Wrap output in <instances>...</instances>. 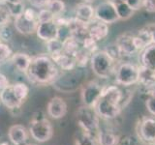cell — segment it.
Segmentation results:
<instances>
[{
  "mask_svg": "<svg viewBox=\"0 0 155 145\" xmlns=\"http://www.w3.org/2000/svg\"><path fill=\"white\" fill-rule=\"evenodd\" d=\"M75 18L81 23L89 24L93 19H95L94 9L89 4L80 3L76 8Z\"/></svg>",
  "mask_w": 155,
  "mask_h": 145,
  "instance_id": "obj_17",
  "label": "cell"
},
{
  "mask_svg": "<svg viewBox=\"0 0 155 145\" xmlns=\"http://www.w3.org/2000/svg\"><path fill=\"white\" fill-rule=\"evenodd\" d=\"M94 14L96 19L107 24L114 23L119 19L117 17V13H116L115 4L110 0L97 5V7L94 9Z\"/></svg>",
  "mask_w": 155,
  "mask_h": 145,
  "instance_id": "obj_9",
  "label": "cell"
},
{
  "mask_svg": "<svg viewBox=\"0 0 155 145\" xmlns=\"http://www.w3.org/2000/svg\"><path fill=\"white\" fill-rule=\"evenodd\" d=\"M12 57V50L6 44L0 42V63L6 61L8 58Z\"/></svg>",
  "mask_w": 155,
  "mask_h": 145,
  "instance_id": "obj_32",
  "label": "cell"
},
{
  "mask_svg": "<svg viewBox=\"0 0 155 145\" xmlns=\"http://www.w3.org/2000/svg\"><path fill=\"white\" fill-rule=\"evenodd\" d=\"M143 8L148 13H155V0H143Z\"/></svg>",
  "mask_w": 155,
  "mask_h": 145,
  "instance_id": "obj_38",
  "label": "cell"
},
{
  "mask_svg": "<svg viewBox=\"0 0 155 145\" xmlns=\"http://www.w3.org/2000/svg\"><path fill=\"white\" fill-rule=\"evenodd\" d=\"M140 79V67L132 63H122L115 71L116 83L122 86H130L138 83Z\"/></svg>",
  "mask_w": 155,
  "mask_h": 145,
  "instance_id": "obj_6",
  "label": "cell"
},
{
  "mask_svg": "<svg viewBox=\"0 0 155 145\" xmlns=\"http://www.w3.org/2000/svg\"><path fill=\"white\" fill-rule=\"evenodd\" d=\"M37 36L42 39L43 41H51L53 39L58 38V25L55 21V19L50 21H42L38 23Z\"/></svg>",
  "mask_w": 155,
  "mask_h": 145,
  "instance_id": "obj_10",
  "label": "cell"
},
{
  "mask_svg": "<svg viewBox=\"0 0 155 145\" xmlns=\"http://www.w3.org/2000/svg\"><path fill=\"white\" fill-rule=\"evenodd\" d=\"M126 2L134 11H137L143 6V0H126Z\"/></svg>",
  "mask_w": 155,
  "mask_h": 145,
  "instance_id": "obj_37",
  "label": "cell"
},
{
  "mask_svg": "<svg viewBox=\"0 0 155 145\" xmlns=\"http://www.w3.org/2000/svg\"><path fill=\"white\" fill-rule=\"evenodd\" d=\"M26 145H35V144H26Z\"/></svg>",
  "mask_w": 155,
  "mask_h": 145,
  "instance_id": "obj_46",
  "label": "cell"
},
{
  "mask_svg": "<svg viewBox=\"0 0 155 145\" xmlns=\"http://www.w3.org/2000/svg\"><path fill=\"white\" fill-rule=\"evenodd\" d=\"M48 50L51 54V57L60 54L63 52V42L59 39H53L51 41L47 42Z\"/></svg>",
  "mask_w": 155,
  "mask_h": 145,
  "instance_id": "obj_27",
  "label": "cell"
},
{
  "mask_svg": "<svg viewBox=\"0 0 155 145\" xmlns=\"http://www.w3.org/2000/svg\"><path fill=\"white\" fill-rule=\"evenodd\" d=\"M11 59H12V62L15 68H17L19 72H22L25 74L29 68V65H30V63H31L32 58L28 54H26V53L18 52V53H16V54H13Z\"/></svg>",
  "mask_w": 155,
  "mask_h": 145,
  "instance_id": "obj_21",
  "label": "cell"
},
{
  "mask_svg": "<svg viewBox=\"0 0 155 145\" xmlns=\"http://www.w3.org/2000/svg\"><path fill=\"white\" fill-rule=\"evenodd\" d=\"M81 50L80 48V42L77 41L75 38L70 37L63 41V51L66 54H69L71 56H76V54Z\"/></svg>",
  "mask_w": 155,
  "mask_h": 145,
  "instance_id": "obj_23",
  "label": "cell"
},
{
  "mask_svg": "<svg viewBox=\"0 0 155 145\" xmlns=\"http://www.w3.org/2000/svg\"><path fill=\"white\" fill-rule=\"evenodd\" d=\"M100 116L95 108L82 105L77 111V122L81 130L97 137L100 130Z\"/></svg>",
  "mask_w": 155,
  "mask_h": 145,
  "instance_id": "obj_3",
  "label": "cell"
},
{
  "mask_svg": "<svg viewBox=\"0 0 155 145\" xmlns=\"http://www.w3.org/2000/svg\"><path fill=\"white\" fill-rule=\"evenodd\" d=\"M50 0H29L32 6L36 8H45Z\"/></svg>",
  "mask_w": 155,
  "mask_h": 145,
  "instance_id": "obj_39",
  "label": "cell"
},
{
  "mask_svg": "<svg viewBox=\"0 0 155 145\" xmlns=\"http://www.w3.org/2000/svg\"><path fill=\"white\" fill-rule=\"evenodd\" d=\"M116 46L118 47L119 50L122 55H133L139 52L135 44V36L129 33L121 34L116 39Z\"/></svg>",
  "mask_w": 155,
  "mask_h": 145,
  "instance_id": "obj_13",
  "label": "cell"
},
{
  "mask_svg": "<svg viewBox=\"0 0 155 145\" xmlns=\"http://www.w3.org/2000/svg\"><path fill=\"white\" fill-rule=\"evenodd\" d=\"M123 92L118 86H106L103 89L101 98L95 105V109L100 118L113 120L120 114L123 106Z\"/></svg>",
  "mask_w": 155,
  "mask_h": 145,
  "instance_id": "obj_1",
  "label": "cell"
},
{
  "mask_svg": "<svg viewBox=\"0 0 155 145\" xmlns=\"http://www.w3.org/2000/svg\"><path fill=\"white\" fill-rule=\"evenodd\" d=\"M51 58L54 61V63L58 67H60L62 70H65V71L73 70L75 68V66L77 65L75 57L71 56L69 54H66L64 51L60 53V54H57Z\"/></svg>",
  "mask_w": 155,
  "mask_h": 145,
  "instance_id": "obj_19",
  "label": "cell"
},
{
  "mask_svg": "<svg viewBox=\"0 0 155 145\" xmlns=\"http://www.w3.org/2000/svg\"><path fill=\"white\" fill-rule=\"evenodd\" d=\"M138 137L145 145H155V117H144L137 128Z\"/></svg>",
  "mask_w": 155,
  "mask_h": 145,
  "instance_id": "obj_8",
  "label": "cell"
},
{
  "mask_svg": "<svg viewBox=\"0 0 155 145\" xmlns=\"http://www.w3.org/2000/svg\"><path fill=\"white\" fill-rule=\"evenodd\" d=\"M25 75L33 83L47 85L57 79L58 68L51 57L40 55L32 58Z\"/></svg>",
  "mask_w": 155,
  "mask_h": 145,
  "instance_id": "obj_2",
  "label": "cell"
},
{
  "mask_svg": "<svg viewBox=\"0 0 155 145\" xmlns=\"http://www.w3.org/2000/svg\"><path fill=\"white\" fill-rule=\"evenodd\" d=\"M91 69L100 79H109L114 72L115 61L105 50L96 51L90 57Z\"/></svg>",
  "mask_w": 155,
  "mask_h": 145,
  "instance_id": "obj_4",
  "label": "cell"
},
{
  "mask_svg": "<svg viewBox=\"0 0 155 145\" xmlns=\"http://www.w3.org/2000/svg\"><path fill=\"white\" fill-rule=\"evenodd\" d=\"M120 137L109 130H101L97 134L96 139L98 145H117Z\"/></svg>",
  "mask_w": 155,
  "mask_h": 145,
  "instance_id": "obj_20",
  "label": "cell"
},
{
  "mask_svg": "<svg viewBox=\"0 0 155 145\" xmlns=\"http://www.w3.org/2000/svg\"><path fill=\"white\" fill-rule=\"evenodd\" d=\"M3 1L6 5H15L21 3V0H3Z\"/></svg>",
  "mask_w": 155,
  "mask_h": 145,
  "instance_id": "obj_41",
  "label": "cell"
},
{
  "mask_svg": "<svg viewBox=\"0 0 155 145\" xmlns=\"http://www.w3.org/2000/svg\"><path fill=\"white\" fill-rule=\"evenodd\" d=\"M105 51L108 53V54L111 58H113L114 61L115 60H118L119 58H120V56L122 55V54H121L120 50H119L118 47L116 46L115 43L114 44H111V45H110V46H108V47H107V50Z\"/></svg>",
  "mask_w": 155,
  "mask_h": 145,
  "instance_id": "obj_33",
  "label": "cell"
},
{
  "mask_svg": "<svg viewBox=\"0 0 155 145\" xmlns=\"http://www.w3.org/2000/svg\"><path fill=\"white\" fill-rule=\"evenodd\" d=\"M0 100L1 103L9 109L19 108L23 104L17 96L12 84L8 85L6 88L0 92Z\"/></svg>",
  "mask_w": 155,
  "mask_h": 145,
  "instance_id": "obj_14",
  "label": "cell"
},
{
  "mask_svg": "<svg viewBox=\"0 0 155 145\" xmlns=\"http://www.w3.org/2000/svg\"><path fill=\"white\" fill-rule=\"evenodd\" d=\"M115 9L117 13V17L119 19H128L133 16L135 11L131 8L127 2H119L115 3Z\"/></svg>",
  "mask_w": 155,
  "mask_h": 145,
  "instance_id": "obj_24",
  "label": "cell"
},
{
  "mask_svg": "<svg viewBox=\"0 0 155 145\" xmlns=\"http://www.w3.org/2000/svg\"><path fill=\"white\" fill-rule=\"evenodd\" d=\"M110 1L114 2L115 4V3H119V2H124V1H126V0H110Z\"/></svg>",
  "mask_w": 155,
  "mask_h": 145,
  "instance_id": "obj_43",
  "label": "cell"
},
{
  "mask_svg": "<svg viewBox=\"0 0 155 145\" xmlns=\"http://www.w3.org/2000/svg\"><path fill=\"white\" fill-rule=\"evenodd\" d=\"M85 2H92V1H94V0H84Z\"/></svg>",
  "mask_w": 155,
  "mask_h": 145,
  "instance_id": "obj_45",
  "label": "cell"
},
{
  "mask_svg": "<svg viewBox=\"0 0 155 145\" xmlns=\"http://www.w3.org/2000/svg\"><path fill=\"white\" fill-rule=\"evenodd\" d=\"M140 140L138 137V135L132 134H126L119 138V141L117 145H140Z\"/></svg>",
  "mask_w": 155,
  "mask_h": 145,
  "instance_id": "obj_31",
  "label": "cell"
},
{
  "mask_svg": "<svg viewBox=\"0 0 155 145\" xmlns=\"http://www.w3.org/2000/svg\"><path fill=\"white\" fill-rule=\"evenodd\" d=\"M104 86H102L99 82L95 80H91L84 86L81 90V101L82 104L87 106L95 108L97 102L101 98L103 93Z\"/></svg>",
  "mask_w": 155,
  "mask_h": 145,
  "instance_id": "obj_7",
  "label": "cell"
},
{
  "mask_svg": "<svg viewBox=\"0 0 155 145\" xmlns=\"http://www.w3.org/2000/svg\"><path fill=\"white\" fill-rule=\"evenodd\" d=\"M47 112L52 119H61L67 113V104L60 97H53L47 106Z\"/></svg>",
  "mask_w": 155,
  "mask_h": 145,
  "instance_id": "obj_12",
  "label": "cell"
},
{
  "mask_svg": "<svg viewBox=\"0 0 155 145\" xmlns=\"http://www.w3.org/2000/svg\"><path fill=\"white\" fill-rule=\"evenodd\" d=\"M154 74H155V71H154Z\"/></svg>",
  "mask_w": 155,
  "mask_h": 145,
  "instance_id": "obj_47",
  "label": "cell"
},
{
  "mask_svg": "<svg viewBox=\"0 0 155 145\" xmlns=\"http://www.w3.org/2000/svg\"><path fill=\"white\" fill-rule=\"evenodd\" d=\"M45 8L48 9L54 18H58L65 11V3L61 0H50Z\"/></svg>",
  "mask_w": 155,
  "mask_h": 145,
  "instance_id": "obj_25",
  "label": "cell"
},
{
  "mask_svg": "<svg viewBox=\"0 0 155 145\" xmlns=\"http://www.w3.org/2000/svg\"><path fill=\"white\" fill-rule=\"evenodd\" d=\"M38 23L39 21L26 18L24 16L23 12L18 16L15 17L14 21L15 28L21 34H23V35H29V34H33L34 32H36Z\"/></svg>",
  "mask_w": 155,
  "mask_h": 145,
  "instance_id": "obj_11",
  "label": "cell"
},
{
  "mask_svg": "<svg viewBox=\"0 0 155 145\" xmlns=\"http://www.w3.org/2000/svg\"><path fill=\"white\" fill-rule=\"evenodd\" d=\"M89 55H90V53L87 52L85 50H80L75 56L76 64L79 67L86 66L87 62L89 60Z\"/></svg>",
  "mask_w": 155,
  "mask_h": 145,
  "instance_id": "obj_30",
  "label": "cell"
},
{
  "mask_svg": "<svg viewBox=\"0 0 155 145\" xmlns=\"http://www.w3.org/2000/svg\"><path fill=\"white\" fill-rule=\"evenodd\" d=\"M139 82L145 89L151 93H155V74L154 71L145 68L142 65L140 67V79Z\"/></svg>",
  "mask_w": 155,
  "mask_h": 145,
  "instance_id": "obj_18",
  "label": "cell"
},
{
  "mask_svg": "<svg viewBox=\"0 0 155 145\" xmlns=\"http://www.w3.org/2000/svg\"><path fill=\"white\" fill-rule=\"evenodd\" d=\"M29 130L22 125H13L9 128L8 137L13 145H26Z\"/></svg>",
  "mask_w": 155,
  "mask_h": 145,
  "instance_id": "obj_15",
  "label": "cell"
},
{
  "mask_svg": "<svg viewBox=\"0 0 155 145\" xmlns=\"http://www.w3.org/2000/svg\"><path fill=\"white\" fill-rule=\"evenodd\" d=\"M8 85H10L8 79L4 75L0 74V92H1L3 89L6 88Z\"/></svg>",
  "mask_w": 155,
  "mask_h": 145,
  "instance_id": "obj_40",
  "label": "cell"
},
{
  "mask_svg": "<svg viewBox=\"0 0 155 145\" xmlns=\"http://www.w3.org/2000/svg\"><path fill=\"white\" fill-rule=\"evenodd\" d=\"M11 13H10L7 5L4 3V1L0 2V27L6 26L11 18Z\"/></svg>",
  "mask_w": 155,
  "mask_h": 145,
  "instance_id": "obj_29",
  "label": "cell"
},
{
  "mask_svg": "<svg viewBox=\"0 0 155 145\" xmlns=\"http://www.w3.org/2000/svg\"><path fill=\"white\" fill-rule=\"evenodd\" d=\"M149 29L151 30V35H152V43L155 44V24L152 25H148Z\"/></svg>",
  "mask_w": 155,
  "mask_h": 145,
  "instance_id": "obj_42",
  "label": "cell"
},
{
  "mask_svg": "<svg viewBox=\"0 0 155 145\" xmlns=\"http://www.w3.org/2000/svg\"><path fill=\"white\" fill-rule=\"evenodd\" d=\"M0 145H11V144L8 143V142H6V141H4V142H2V143H0Z\"/></svg>",
  "mask_w": 155,
  "mask_h": 145,
  "instance_id": "obj_44",
  "label": "cell"
},
{
  "mask_svg": "<svg viewBox=\"0 0 155 145\" xmlns=\"http://www.w3.org/2000/svg\"><path fill=\"white\" fill-rule=\"evenodd\" d=\"M12 85L17 96L18 97V99L21 100L22 103H24V101L26 100L28 93H29L28 86L25 83H23V82H17V83L12 84Z\"/></svg>",
  "mask_w": 155,
  "mask_h": 145,
  "instance_id": "obj_28",
  "label": "cell"
},
{
  "mask_svg": "<svg viewBox=\"0 0 155 145\" xmlns=\"http://www.w3.org/2000/svg\"><path fill=\"white\" fill-rule=\"evenodd\" d=\"M96 41H94L93 39L90 37H87L85 40L82 42V45H84V50H85L87 52H89L92 55L94 52H96Z\"/></svg>",
  "mask_w": 155,
  "mask_h": 145,
  "instance_id": "obj_34",
  "label": "cell"
},
{
  "mask_svg": "<svg viewBox=\"0 0 155 145\" xmlns=\"http://www.w3.org/2000/svg\"><path fill=\"white\" fill-rule=\"evenodd\" d=\"M29 134L38 142H47L53 135L52 125L45 116H34L29 127Z\"/></svg>",
  "mask_w": 155,
  "mask_h": 145,
  "instance_id": "obj_5",
  "label": "cell"
},
{
  "mask_svg": "<svg viewBox=\"0 0 155 145\" xmlns=\"http://www.w3.org/2000/svg\"><path fill=\"white\" fill-rule=\"evenodd\" d=\"M75 145H98L95 137L81 130L75 140Z\"/></svg>",
  "mask_w": 155,
  "mask_h": 145,
  "instance_id": "obj_26",
  "label": "cell"
},
{
  "mask_svg": "<svg viewBox=\"0 0 155 145\" xmlns=\"http://www.w3.org/2000/svg\"><path fill=\"white\" fill-rule=\"evenodd\" d=\"M0 102H1V100H0Z\"/></svg>",
  "mask_w": 155,
  "mask_h": 145,
  "instance_id": "obj_48",
  "label": "cell"
},
{
  "mask_svg": "<svg viewBox=\"0 0 155 145\" xmlns=\"http://www.w3.org/2000/svg\"><path fill=\"white\" fill-rule=\"evenodd\" d=\"M145 106L148 110V112L155 116V93H151L145 102Z\"/></svg>",
  "mask_w": 155,
  "mask_h": 145,
  "instance_id": "obj_36",
  "label": "cell"
},
{
  "mask_svg": "<svg viewBox=\"0 0 155 145\" xmlns=\"http://www.w3.org/2000/svg\"><path fill=\"white\" fill-rule=\"evenodd\" d=\"M87 27H88L89 37L92 38L96 42L104 40L109 34L108 24L103 21H100L96 18H95V21L93 19V21L87 25Z\"/></svg>",
  "mask_w": 155,
  "mask_h": 145,
  "instance_id": "obj_16",
  "label": "cell"
},
{
  "mask_svg": "<svg viewBox=\"0 0 155 145\" xmlns=\"http://www.w3.org/2000/svg\"><path fill=\"white\" fill-rule=\"evenodd\" d=\"M53 19H55L54 16H53V14L46 8L42 9L41 11L38 13V21H39V22L50 21H53Z\"/></svg>",
  "mask_w": 155,
  "mask_h": 145,
  "instance_id": "obj_35",
  "label": "cell"
},
{
  "mask_svg": "<svg viewBox=\"0 0 155 145\" xmlns=\"http://www.w3.org/2000/svg\"><path fill=\"white\" fill-rule=\"evenodd\" d=\"M142 65L155 71V44H151L143 50L142 54Z\"/></svg>",
  "mask_w": 155,
  "mask_h": 145,
  "instance_id": "obj_22",
  "label": "cell"
}]
</instances>
